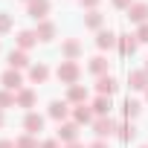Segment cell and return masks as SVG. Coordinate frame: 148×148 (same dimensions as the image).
Masks as SVG:
<instances>
[{"label":"cell","instance_id":"30bf717a","mask_svg":"<svg viewBox=\"0 0 148 148\" xmlns=\"http://www.w3.org/2000/svg\"><path fill=\"white\" fill-rule=\"evenodd\" d=\"M96 47L99 49H113V47H119V35L110 32V29H99L96 32Z\"/></svg>","mask_w":148,"mask_h":148},{"label":"cell","instance_id":"4fadbf2b","mask_svg":"<svg viewBox=\"0 0 148 148\" xmlns=\"http://www.w3.org/2000/svg\"><path fill=\"white\" fill-rule=\"evenodd\" d=\"M61 55H64V61H76V58L82 55V44H79L76 38H67V41L61 44Z\"/></svg>","mask_w":148,"mask_h":148},{"label":"cell","instance_id":"d590c367","mask_svg":"<svg viewBox=\"0 0 148 148\" xmlns=\"http://www.w3.org/2000/svg\"><path fill=\"white\" fill-rule=\"evenodd\" d=\"M6 125V116H3V110H0V128H3Z\"/></svg>","mask_w":148,"mask_h":148},{"label":"cell","instance_id":"3957f363","mask_svg":"<svg viewBox=\"0 0 148 148\" xmlns=\"http://www.w3.org/2000/svg\"><path fill=\"white\" fill-rule=\"evenodd\" d=\"M128 21L136 23V26L148 23V3H145V0H134V3H131V9H128Z\"/></svg>","mask_w":148,"mask_h":148},{"label":"cell","instance_id":"1f68e13d","mask_svg":"<svg viewBox=\"0 0 148 148\" xmlns=\"http://www.w3.org/2000/svg\"><path fill=\"white\" fill-rule=\"evenodd\" d=\"M79 3H82V6L87 9V12H93V9L99 6V0H79Z\"/></svg>","mask_w":148,"mask_h":148},{"label":"cell","instance_id":"ac0fdd59","mask_svg":"<svg viewBox=\"0 0 148 148\" xmlns=\"http://www.w3.org/2000/svg\"><path fill=\"white\" fill-rule=\"evenodd\" d=\"M128 84H131V90H148V73L145 70L128 73Z\"/></svg>","mask_w":148,"mask_h":148},{"label":"cell","instance_id":"4316f807","mask_svg":"<svg viewBox=\"0 0 148 148\" xmlns=\"http://www.w3.org/2000/svg\"><path fill=\"white\" fill-rule=\"evenodd\" d=\"M134 136H136V128H134L131 122H128V125H119V139H122V142H131Z\"/></svg>","mask_w":148,"mask_h":148},{"label":"cell","instance_id":"83f0119b","mask_svg":"<svg viewBox=\"0 0 148 148\" xmlns=\"http://www.w3.org/2000/svg\"><path fill=\"white\" fill-rule=\"evenodd\" d=\"M12 29V15H6V12H0V35H6Z\"/></svg>","mask_w":148,"mask_h":148},{"label":"cell","instance_id":"603a6c76","mask_svg":"<svg viewBox=\"0 0 148 148\" xmlns=\"http://www.w3.org/2000/svg\"><path fill=\"white\" fill-rule=\"evenodd\" d=\"M102 23H105V18H102V12H99V9H93V12H87V15H84V26H87V29L99 32V29H102Z\"/></svg>","mask_w":148,"mask_h":148},{"label":"cell","instance_id":"d6a6232c","mask_svg":"<svg viewBox=\"0 0 148 148\" xmlns=\"http://www.w3.org/2000/svg\"><path fill=\"white\" fill-rule=\"evenodd\" d=\"M87 148H110V145H108V139H96V142H90Z\"/></svg>","mask_w":148,"mask_h":148},{"label":"cell","instance_id":"6da1fadb","mask_svg":"<svg viewBox=\"0 0 148 148\" xmlns=\"http://www.w3.org/2000/svg\"><path fill=\"white\" fill-rule=\"evenodd\" d=\"M55 76H58V82H61V84L73 87V84H79L82 67H79L76 61H61V64H58V70H55Z\"/></svg>","mask_w":148,"mask_h":148},{"label":"cell","instance_id":"836d02e7","mask_svg":"<svg viewBox=\"0 0 148 148\" xmlns=\"http://www.w3.org/2000/svg\"><path fill=\"white\" fill-rule=\"evenodd\" d=\"M0 148H15V139H0Z\"/></svg>","mask_w":148,"mask_h":148},{"label":"cell","instance_id":"ba28073f","mask_svg":"<svg viewBox=\"0 0 148 148\" xmlns=\"http://www.w3.org/2000/svg\"><path fill=\"white\" fill-rule=\"evenodd\" d=\"M26 12H29V18H35V21H47V15H49V0H29V3H26Z\"/></svg>","mask_w":148,"mask_h":148},{"label":"cell","instance_id":"d6986e66","mask_svg":"<svg viewBox=\"0 0 148 148\" xmlns=\"http://www.w3.org/2000/svg\"><path fill=\"white\" fill-rule=\"evenodd\" d=\"M35 44H38V35H35V29H23V32H18V49L29 52Z\"/></svg>","mask_w":148,"mask_h":148},{"label":"cell","instance_id":"d4e9b609","mask_svg":"<svg viewBox=\"0 0 148 148\" xmlns=\"http://www.w3.org/2000/svg\"><path fill=\"white\" fill-rule=\"evenodd\" d=\"M15 148H41V142H38L32 134H23V136L15 139Z\"/></svg>","mask_w":148,"mask_h":148},{"label":"cell","instance_id":"f35d334b","mask_svg":"<svg viewBox=\"0 0 148 148\" xmlns=\"http://www.w3.org/2000/svg\"><path fill=\"white\" fill-rule=\"evenodd\" d=\"M142 148H148V145H142Z\"/></svg>","mask_w":148,"mask_h":148},{"label":"cell","instance_id":"9a60e30c","mask_svg":"<svg viewBox=\"0 0 148 148\" xmlns=\"http://www.w3.org/2000/svg\"><path fill=\"white\" fill-rule=\"evenodd\" d=\"M23 67H32V64H29V52L12 49V52H9V70H23Z\"/></svg>","mask_w":148,"mask_h":148},{"label":"cell","instance_id":"5b68a950","mask_svg":"<svg viewBox=\"0 0 148 148\" xmlns=\"http://www.w3.org/2000/svg\"><path fill=\"white\" fill-rule=\"evenodd\" d=\"M0 82H3V87L12 90V93L23 90V76H21V70H6L3 76H0Z\"/></svg>","mask_w":148,"mask_h":148},{"label":"cell","instance_id":"7402d4cb","mask_svg":"<svg viewBox=\"0 0 148 148\" xmlns=\"http://www.w3.org/2000/svg\"><path fill=\"white\" fill-rule=\"evenodd\" d=\"M87 70L93 73L96 79H99V76H105V73H108V58H105V55H96V58H90Z\"/></svg>","mask_w":148,"mask_h":148},{"label":"cell","instance_id":"9c48e42d","mask_svg":"<svg viewBox=\"0 0 148 148\" xmlns=\"http://www.w3.org/2000/svg\"><path fill=\"white\" fill-rule=\"evenodd\" d=\"M93 119H96V113H93V108H90L87 102L73 108V122H76V125H90Z\"/></svg>","mask_w":148,"mask_h":148},{"label":"cell","instance_id":"7c38bea8","mask_svg":"<svg viewBox=\"0 0 148 148\" xmlns=\"http://www.w3.org/2000/svg\"><path fill=\"white\" fill-rule=\"evenodd\" d=\"M23 131H26V134H32V136H35L38 131H44V116H41V113H35V110H29V113L23 116Z\"/></svg>","mask_w":148,"mask_h":148},{"label":"cell","instance_id":"8d00e7d4","mask_svg":"<svg viewBox=\"0 0 148 148\" xmlns=\"http://www.w3.org/2000/svg\"><path fill=\"white\" fill-rule=\"evenodd\" d=\"M142 70H145V73H148V61H145V67H142Z\"/></svg>","mask_w":148,"mask_h":148},{"label":"cell","instance_id":"277c9868","mask_svg":"<svg viewBox=\"0 0 148 148\" xmlns=\"http://www.w3.org/2000/svg\"><path fill=\"white\" fill-rule=\"evenodd\" d=\"M47 116H49V119H55V122L61 125V122L70 116V102H67V99H52V102H49Z\"/></svg>","mask_w":148,"mask_h":148},{"label":"cell","instance_id":"5bb4252c","mask_svg":"<svg viewBox=\"0 0 148 148\" xmlns=\"http://www.w3.org/2000/svg\"><path fill=\"white\" fill-rule=\"evenodd\" d=\"M35 35H38V41L49 44V41L55 38V23H52V21H38V26H35Z\"/></svg>","mask_w":148,"mask_h":148},{"label":"cell","instance_id":"8fae6325","mask_svg":"<svg viewBox=\"0 0 148 148\" xmlns=\"http://www.w3.org/2000/svg\"><path fill=\"white\" fill-rule=\"evenodd\" d=\"M136 47H139L136 32H122V35H119V52H122V55H134Z\"/></svg>","mask_w":148,"mask_h":148},{"label":"cell","instance_id":"ab89813d","mask_svg":"<svg viewBox=\"0 0 148 148\" xmlns=\"http://www.w3.org/2000/svg\"><path fill=\"white\" fill-rule=\"evenodd\" d=\"M26 3H29V0H26Z\"/></svg>","mask_w":148,"mask_h":148},{"label":"cell","instance_id":"e0dca14e","mask_svg":"<svg viewBox=\"0 0 148 148\" xmlns=\"http://www.w3.org/2000/svg\"><path fill=\"white\" fill-rule=\"evenodd\" d=\"M67 102H70V105H84V102H87V87H84V84L67 87Z\"/></svg>","mask_w":148,"mask_h":148},{"label":"cell","instance_id":"f546056e","mask_svg":"<svg viewBox=\"0 0 148 148\" xmlns=\"http://www.w3.org/2000/svg\"><path fill=\"white\" fill-rule=\"evenodd\" d=\"M41 148H64V145H61V139H44Z\"/></svg>","mask_w":148,"mask_h":148},{"label":"cell","instance_id":"f1b7e54d","mask_svg":"<svg viewBox=\"0 0 148 148\" xmlns=\"http://www.w3.org/2000/svg\"><path fill=\"white\" fill-rule=\"evenodd\" d=\"M136 41H139V44H148V23H142V26L136 29Z\"/></svg>","mask_w":148,"mask_h":148},{"label":"cell","instance_id":"44dd1931","mask_svg":"<svg viewBox=\"0 0 148 148\" xmlns=\"http://www.w3.org/2000/svg\"><path fill=\"white\" fill-rule=\"evenodd\" d=\"M90 108H93L96 116H110V96H96Z\"/></svg>","mask_w":148,"mask_h":148},{"label":"cell","instance_id":"ffe728a7","mask_svg":"<svg viewBox=\"0 0 148 148\" xmlns=\"http://www.w3.org/2000/svg\"><path fill=\"white\" fill-rule=\"evenodd\" d=\"M47 79H49V67H47V64H32V67H29V82L44 84Z\"/></svg>","mask_w":148,"mask_h":148},{"label":"cell","instance_id":"2e32d148","mask_svg":"<svg viewBox=\"0 0 148 148\" xmlns=\"http://www.w3.org/2000/svg\"><path fill=\"white\" fill-rule=\"evenodd\" d=\"M35 99H38V93H35L32 87H23V90L15 93V105H18V108H26V110L35 105Z\"/></svg>","mask_w":148,"mask_h":148},{"label":"cell","instance_id":"e575fe53","mask_svg":"<svg viewBox=\"0 0 148 148\" xmlns=\"http://www.w3.org/2000/svg\"><path fill=\"white\" fill-rule=\"evenodd\" d=\"M64 148H87V145H84V142H67Z\"/></svg>","mask_w":148,"mask_h":148},{"label":"cell","instance_id":"4dcf8cb0","mask_svg":"<svg viewBox=\"0 0 148 148\" xmlns=\"http://www.w3.org/2000/svg\"><path fill=\"white\" fill-rule=\"evenodd\" d=\"M110 3H113L116 9H125V12H128V9H131V3H134V0H110Z\"/></svg>","mask_w":148,"mask_h":148},{"label":"cell","instance_id":"74e56055","mask_svg":"<svg viewBox=\"0 0 148 148\" xmlns=\"http://www.w3.org/2000/svg\"><path fill=\"white\" fill-rule=\"evenodd\" d=\"M145 102H148V90H145Z\"/></svg>","mask_w":148,"mask_h":148},{"label":"cell","instance_id":"484cf974","mask_svg":"<svg viewBox=\"0 0 148 148\" xmlns=\"http://www.w3.org/2000/svg\"><path fill=\"white\" fill-rule=\"evenodd\" d=\"M6 108H18V105H15V93L3 87L0 90V110H6Z\"/></svg>","mask_w":148,"mask_h":148},{"label":"cell","instance_id":"8992f818","mask_svg":"<svg viewBox=\"0 0 148 148\" xmlns=\"http://www.w3.org/2000/svg\"><path fill=\"white\" fill-rule=\"evenodd\" d=\"M116 87H119V82L110 76V73H105V76L96 79V93H99V96H113Z\"/></svg>","mask_w":148,"mask_h":148},{"label":"cell","instance_id":"cb8c5ba5","mask_svg":"<svg viewBox=\"0 0 148 148\" xmlns=\"http://www.w3.org/2000/svg\"><path fill=\"white\" fill-rule=\"evenodd\" d=\"M122 110H125V116H128V119H134V116H139V110H142V105H139L136 99H125V105H122Z\"/></svg>","mask_w":148,"mask_h":148},{"label":"cell","instance_id":"7a4b0ae2","mask_svg":"<svg viewBox=\"0 0 148 148\" xmlns=\"http://www.w3.org/2000/svg\"><path fill=\"white\" fill-rule=\"evenodd\" d=\"M119 131V122L113 119V116H96L93 119V134H96V139H108V136H113Z\"/></svg>","mask_w":148,"mask_h":148},{"label":"cell","instance_id":"52a82bcc","mask_svg":"<svg viewBox=\"0 0 148 148\" xmlns=\"http://www.w3.org/2000/svg\"><path fill=\"white\" fill-rule=\"evenodd\" d=\"M55 139H61L64 145H67V142H79V125H76V122H61Z\"/></svg>","mask_w":148,"mask_h":148}]
</instances>
